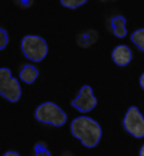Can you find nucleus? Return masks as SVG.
Wrapping results in <instances>:
<instances>
[{"label":"nucleus","mask_w":144,"mask_h":156,"mask_svg":"<svg viewBox=\"0 0 144 156\" xmlns=\"http://www.w3.org/2000/svg\"><path fill=\"white\" fill-rule=\"evenodd\" d=\"M70 130L73 133V136L78 138L88 148L98 145V142L101 139V133H102L101 125L87 116H81V118L73 119V122L70 125Z\"/></svg>","instance_id":"obj_1"},{"label":"nucleus","mask_w":144,"mask_h":156,"mask_svg":"<svg viewBox=\"0 0 144 156\" xmlns=\"http://www.w3.org/2000/svg\"><path fill=\"white\" fill-rule=\"evenodd\" d=\"M36 119L42 124L54 125V127H62L67 121V115L53 102H45L36 108Z\"/></svg>","instance_id":"obj_2"},{"label":"nucleus","mask_w":144,"mask_h":156,"mask_svg":"<svg viewBox=\"0 0 144 156\" xmlns=\"http://www.w3.org/2000/svg\"><path fill=\"white\" fill-rule=\"evenodd\" d=\"M22 53L33 62H40L48 54L46 42L40 36H25L22 39Z\"/></svg>","instance_id":"obj_3"},{"label":"nucleus","mask_w":144,"mask_h":156,"mask_svg":"<svg viewBox=\"0 0 144 156\" xmlns=\"http://www.w3.org/2000/svg\"><path fill=\"white\" fill-rule=\"evenodd\" d=\"M22 90L16 79H13L8 68H0V96L6 98L9 102H17L20 99Z\"/></svg>","instance_id":"obj_4"},{"label":"nucleus","mask_w":144,"mask_h":156,"mask_svg":"<svg viewBox=\"0 0 144 156\" xmlns=\"http://www.w3.org/2000/svg\"><path fill=\"white\" fill-rule=\"evenodd\" d=\"M124 128L135 138H144V118L136 107H130L123 121Z\"/></svg>","instance_id":"obj_5"},{"label":"nucleus","mask_w":144,"mask_h":156,"mask_svg":"<svg viewBox=\"0 0 144 156\" xmlns=\"http://www.w3.org/2000/svg\"><path fill=\"white\" fill-rule=\"evenodd\" d=\"M71 105H73L76 110L82 111V113H87V111L93 110V108L96 107V98H94V94H93L91 87L84 85V87L81 88L78 98L73 101V104H71Z\"/></svg>","instance_id":"obj_6"},{"label":"nucleus","mask_w":144,"mask_h":156,"mask_svg":"<svg viewBox=\"0 0 144 156\" xmlns=\"http://www.w3.org/2000/svg\"><path fill=\"white\" fill-rule=\"evenodd\" d=\"M112 59H113V62H115L116 65L126 66V65H129L130 60H132V51H130V48L126 47V45H119V47H116V48L112 51Z\"/></svg>","instance_id":"obj_7"},{"label":"nucleus","mask_w":144,"mask_h":156,"mask_svg":"<svg viewBox=\"0 0 144 156\" xmlns=\"http://www.w3.org/2000/svg\"><path fill=\"white\" fill-rule=\"evenodd\" d=\"M112 30L116 37H126V19L123 16H116L112 19Z\"/></svg>","instance_id":"obj_8"},{"label":"nucleus","mask_w":144,"mask_h":156,"mask_svg":"<svg viewBox=\"0 0 144 156\" xmlns=\"http://www.w3.org/2000/svg\"><path fill=\"white\" fill-rule=\"evenodd\" d=\"M37 77H39V71L31 65H25L20 71V80H23L25 83H33L36 82Z\"/></svg>","instance_id":"obj_9"},{"label":"nucleus","mask_w":144,"mask_h":156,"mask_svg":"<svg viewBox=\"0 0 144 156\" xmlns=\"http://www.w3.org/2000/svg\"><path fill=\"white\" fill-rule=\"evenodd\" d=\"M130 39H132V42L135 43V45H136L141 51H144V28L135 31V33L130 36Z\"/></svg>","instance_id":"obj_10"},{"label":"nucleus","mask_w":144,"mask_h":156,"mask_svg":"<svg viewBox=\"0 0 144 156\" xmlns=\"http://www.w3.org/2000/svg\"><path fill=\"white\" fill-rule=\"evenodd\" d=\"M85 2H87V0H61L62 6H65V8H70V9L79 8V6H82Z\"/></svg>","instance_id":"obj_11"},{"label":"nucleus","mask_w":144,"mask_h":156,"mask_svg":"<svg viewBox=\"0 0 144 156\" xmlns=\"http://www.w3.org/2000/svg\"><path fill=\"white\" fill-rule=\"evenodd\" d=\"M34 151H36L34 156H51V153L48 151V148H46L43 144H37V145L34 147Z\"/></svg>","instance_id":"obj_12"},{"label":"nucleus","mask_w":144,"mask_h":156,"mask_svg":"<svg viewBox=\"0 0 144 156\" xmlns=\"http://www.w3.org/2000/svg\"><path fill=\"white\" fill-rule=\"evenodd\" d=\"M8 45V34L0 28V50H3Z\"/></svg>","instance_id":"obj_13"},{"label":"nucleus","mask_w":144,"mask_h":156,"mask_svg":"<svg viewBox=\"0 0 144 156\" xmlns=\"http://www.w3.org/2000/svg\"><path fill=\"white\" fill-rule=\"evenodd\" d=\"M3 156H20V154H19L17 151H6Z\"/></svg>","instance_id":"obj_14"},{"label":"nucleus","mask_w":144,"mask_h":156,"mask_svg":"<svg viewBox=\"0 0 144 156\" xmlns=\"http://www.w3.org/2000/svg\"><path fill=\"white\" fill-rule=\"evenodd\" d=\"M139 85H141V88H142V90H144V74L139 77Z\"/></svg>","instance_id":"obj_15"},{"label":"nucleus","mask_w":144,"mask_h":156,"mask_svg":"<svg viewBox=\"0 0 144 156\" xmlns=\"http://www.w3.org/2000/svg\"><path fill=\"white\" fill-rule=\"evenodd\" d=\"M139 156H144V145H142L141 150H139Z\"/></svg>","instance_id":"obj_16"}]
</instances>
